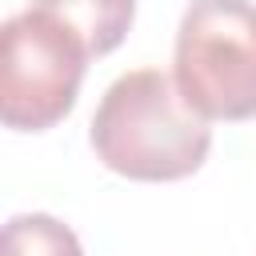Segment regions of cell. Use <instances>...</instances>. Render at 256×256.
Instances as JSON below:
<instances>
[{
	"instance_id": "cell-5",
	"label": "cell",
	"mask_w": 256,
	"mask_h": 256,
	"mask_svg": "<svg viewBox=\"0 0 256 256\" xmlns=\"http://www.w3.org/2000/svg\"><path fill=\"white\" fill-rule=\"evenodd\" d=\"M0 256H84L76 232L48 212H20L4 224Z\"/></svg>"
},
{
	"instance_id": "cell-3",
	"label": "cell",
	"mask_w": 256,
	"mask_h": 256,
	"mask_svg": "<svg viewBox=\"0 0 256 256\" xmlns=\"http://www.w3.org/2000/svg\"><path fill=\"white\" fill-rule=\"evenodd\" d=\"M88 44L48 8H24L0 28V120L16 132H44L76 104Z\"/></svg>"
},
{
	"instance_id": "cell-2",
	"label": "cell",
	"mask_w": 256,
	"mask_h": 256,
	"mask_svg": "<svg viewBox=\"0 0 256 256\" xmlns=\"http://www.w3.org/2000/svg\"><path fill=\"white\" fill-rule=\"evenodd\" d=\"M172 76L208 120L256 116V4L192 0L180 16Z\"/></svg>"
},
{
	"instance_id": "cell-1",
	"label": "cell",
	"mask_w": 256,
	"mask_h": 256,
	"mask_svg": "<svg viewBox=\"0 0 256 256\" xmlns=\"http://www.w3.org/2000/svg\"><path fill=\"white\" fill-rule=\"evenodd\" d=\"M92 148L104 168L128 180H184L204 164L212 128L184 100L176 76L136 68L104 92L92 116Z\"/></svg>"
},
{
	"instance_id": "cell-4",
	"label": "cell",
	"mask_w": 256,
	"mask_h": 256,
	"mask_svg": "<svg viewBox=\"0 0 256 256\" xmlns=\"http://www.w3.org/2000/svg\"><path fill=\"white\" fill-rule=\"evenodd\" d=\"M36 8H48L52 16H60L84 44L92 56L112 52L136 16V0H36Z\"/></svg>"
}]
</instances>
